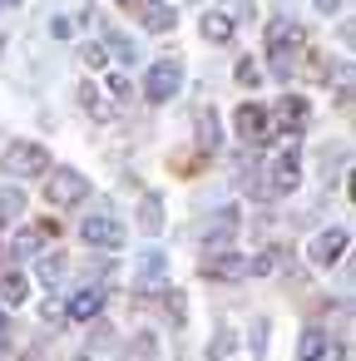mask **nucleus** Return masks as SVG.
Wrapping results in <instances>:
<instances>
[{"instance_id": "nucleus-1", "label": "nucleus", "mask_w": 356, "mask_h": 361, "mask_svg": "<svg viewBox=\"0 0 356 361\" xmlns=\"http://www.w3.org/2000/svg\"><path fill=\"white\" fill-rule=\"evenodd\" d=\"M302 45H307V35H302L297 20H272V25H267V65H272L277 80H287V75L297 70Z\"/></svg>"}, {"instance_id": "nucleus-2", "label": "nucleus", "mask_w": 356, "mask_h": 361, "mask_svg": "<svg viewBox=\"0 0 356 361\" xmlns=\"http://www.w3.org/2000/svg\"><path fill=\"white\" fill-rule=\"evenodd\" d=\"M0 173H6V178H40V173H50V154H45V144L16 139L6 154H0Z\"/></svg>"}, {"instance_id": "nucleus-3", "label": "nucleus", "mask_w": 356, "mask_h": 361, "mask_svg": "<svg viewBox=\"0 0 356 361\" xmlns=\"http://www.w3.org/2000/svg\"><path fill=\"white\" fill-rule=\"evenodd\" d=\"M302 183V169H297V139H282V154H272L267 173H262V193L267 198H282V193H297Z\"/></svg>"}, {"instance_id": "nucleus-4", "label": "nucleus", "mask_w": 356, "mask_h": 361, "mask_svg": "<svg viewBox=\"0 0 356 361\" xmlns=\"http://www.w3.org/2000/svg\"><path fill=\"white\" fill-rule=\"evenodd\" d=\"M178 85H183V65H178V60H154L149 75H144V94H149V104H168V99L178 94Z\"/></svg>"}, {"instance_id": "nucleus-5", "label": "nucleus", "mask_w": 356, "mask_h": 361, "mask_svg": "<svg viewBox=\"0 0 356 361\" xmlns=\"http://www.w3.org/2000/svg\"><path fill=\"white\" fill-rule=\"evenodd\" d=\"M85 193H90L85 173H75V169L45 173V198H50V208H75V203H85Z\"/></svg>"}, {"instance_id": "nucleus-6", "label": "nucleus", "mask_w": 356, "mask_h": 361, "mask_svg": "<svg viewBox=\"0 0 356 361\" xmlns=\"http://www.w3.org/2000/svg\"><path fill=\"white\" fill-rule=\"evenodd\" d=\"M80 238L90 243V247H124V238H129V228L114 218V213H90L85 223H80Z\"/></svg>"}, {"instance_id": "nucleus-7", "label": "nucleus", "mask_w": 356, "mask_h": 361, "mask_svg": "<svg viewBox=\"0 0 356 361\" xmlns=\"http://www.w3.org/2000/svg\"><path fill=\"white\" fill-rule=\"evenodd\" d=\"M267 114L287 129V139H297V134L307 129V119H312V104H307L302 94H282V99H277V109H267Z\"/></svg>"}, {"instance_id": "nucleus-8", "label": "nucleus", "mask_w": 356, "mask_h": 361, "mask_svg": "<svg viewBox=\"0 0 356 361\" xmlns=\"http://www.w3.org/2000/svg\"><path fill=\"white\" fill-rule=\"evenodd\" d=\"M233 124H238V139H243V144H262V139L272 134V114H267L262 104H243V109L233 114Z\"/></svg>"}, {"instance_id": "nucleus-9", "label": "nucleus", "mask_w": 356, "mask_h": 361, "mask_svg": "<svg viewBox=\"0 0 356 361\" xmlns=\"http://www.w3.org/2000/svg\"><path fill=\"white\" fill-rule=\"evenodd\" d=\"M203 277L208 282H238V277H247V257H238V252H208L203 257Z\"/></svg>"}, {"instance_id": "nucleus-10", "label": "nucleus", "mask_w": 356, "mask_h": 361, "mask_svg": "<svg viewBox=\"0 0 356 361\" xmlns=\"http://www.w3.org/2000/svg\"><path fill=\"white\" fill-rule=\"evenodd\" d=\"M55 233H60V223H25V228L11 238V252H16V257H30V252H40Z\"/></svg>"}, {"instance_id": "nucleus-11", "label": "nucleus", "mask_w": 356, "mask_h": 361, "mask_svg": "<svg viewBox=\"0 0 356 361\" xmlns=\"http://www.w3.org/2000/svg\"><path fill=\"white\" fill-rule=\"evenodd\" d=\"M139 25H144L149 35H168V30L178 25V11L164 6V0H139Z\"/></svg>"}, {"instance_id": "nucleus-12", "label": "nucleus", "mask_w": 356, "mask_h": 361, "mask_svg": "<svg viewBox=\"0 0 356 361\" xmlns=\"http://www.w3.org/2000/svg\"><path fill=\"white\" fill-rule=\"evenodd\" d=\"M341 252H346V228H326V233L312 238V262L317 267H331Z\"/></svg>"}, {"instance_id": "nucleus-13", "label": "nucleus", "mask_w": 356, "mask_h": 361, "mask_svg": "<svg viewBox=\"0 0 356 361\" xmlns=\"http://www.w3.org/2000/svg\"><path fill=\"white\" fill-rule=\"evenodd\" d=\"M238 233V208H218L213 213V223H208V233H203V243H208V252H223V243Z\"/></svg>"}, {"instance_id": "nucleus-14", "label": "nucleus", "mask_w": 356, "mask_h": 361, "mask_svg": "<svg viewBox=\"0 0 356 361\" xmlns=\"http://www.w3.org/2000/svg\"><path fill=\"white\" fill-rule=\"evenodd\" d=\"M99 312H104V292L99 287H80L70 297V307H65V317H75V322H94Z\"/></svg>"}, {"instance_id": "nucleus-15", "label": "nucleus", "mask_w": 356, "mask_h": 361, "mask_svg": "<svg viewBox=\"0 0 356 361\" xmlns=\"http://www.w3.org/2000/svg\"><path fill=\"white\" fill-rule=\"evenodd\" d=\"M326 351H331V336L321 326H307L297 341V361H326Z\"/></svg>"}, {"instance_id": "nucleus-16", "label": "nucleus", "mask_w": 356, "mask_h": 361, "mask_svg": "<svg viewBox=\"0 0 356 361\" xmlns=\"http://www.w3.org/2000/svg\"><path fill=\"white\" fill-rule=\"evenodd\" d=\"M30 297V282L16 272V267H6V272H0V302H6V307H20Z\"/></svg>"}, {"instance_id": "nucleus-17", "label": "nucleus", "mask_w": 356, "mask_h": 361, "mask_svg": "<svg viewBox=\"0 0 356 361\" xmlns=\"http://www.w3.org/2000/svg\"><path fill=\"white\" fill-rule=\"evenodd\" d=\"M203 40H208V45H228V40H233V16L208 11V16H203Z\"/></svg>"}, {"instance_id": "nucleus-18", "label": "nucleus", "mask_w": 356, "mask_h": 361, "mask_svg": "<svg viewBox=\"0 0 356 361\" xmlns=\"http://www.w3.org/2000/svg\"><path fill=\"white\" fill-rule=\"evenodd\" d=\"M139 228H144V233H159V228H164V203H159V193H144V198H139Z\"/></svg>"}, {"instance_id": "nucleus-19", "label": "nucleus", "mask_w": 356, "mask_h": 361, "mask_svg": "<svg viewBox=\"0 0 356 361\" xmlns=\"http://www.w3.org/2000/svg\"><path fill=\"white\" fill-rule=\"evenodd\" d=\"M198 149L203 154H218V119L208 109H198Z\"/></svg>"}, {"instance_id": "nucleus-20", "label": "nucleus", "mask_w": 356, "mask_h": 361, "mask_svg": "<svg viewBox=\"0 0 356 361\" xmlns=\"http://www.w3.org/2000/svg\"><path fill=\"white\" fill-rule=\"evenodd\" d=\"M159 277H164V252H159V247H149V252L139 257V282H144V287H154Z\"/></svg>"}, {"instance_id": "nucleus-21", "label": "nucleus", "mask_w": 356, "mask_h": 361, "mask_svg": "<svg viewBox=\"0 0 356 361\" xmlns=\"http://www.w3.org/2000/svg\"><path fill=\"white\" fill-rule=\"evenodd\" d=\"M80 104H85V109H90L94 119H109V114H114V109H109V99H104V94H99L94 85H80Z\"/></svg>"}, {"instance_id": "nucleus-22", "label": "nucleus", "mask_w": 356, "mask_h": 361, "mask_svg": "<svg viewBox=\"0 0 356 361\" xmlns=\"http://www.w3.org/2000/svg\"><path fill=\"white\" fill-rule=\"evenodd\" d=\"M40 282H45V287H60V282H65V257H60V252L40 257Z\"/></svg>"}, {"instance_id": "nucleus-23", "label": "nucleus", "mask_w": 356, "mask_h": 361, "mask_svg": "<svg viewBox=\"0 0 356 361\" xmlns=\"http://www.w3.org/2000/svg\"><path fill=\"white\" fill-rule=\"evenodd\" d=\"M20 213H25V193L20 188H6V193H0V223H11Z\"/></svg>"}, {"instance_id": "nucleus-24", "label": "nucleus", "mask_w": 356, "mask_h": 361, "mask_svg": "<svg viewBox=\"0 0 356 361\" xmlns=\"http://www.w3.org/2000/svg\"><path fill=\"white\" fill-rule=\"evenodd\" d=\"M233 80H238L243 90H257V85H262V70H257L252 60H238V70H233Z\"/></svg>"}, {"instance_id": "nucleus-25", "label": "nucleus", "mask_w": 356, "mask_h": 361, "mask_svg": "<svg viewBox=\"0 0 356 361\" xmlns=\"http://www.w3.org/2000/svg\"><path fill=\"white\" fill-rule=\"evenodd\" d=\"M104 50H114V55H119L124 65H134V60H139V50H134V40H124V35H109V40H104Z\"/></svg>"}, {"instance_id": "nucleus-26", "label": "nucleus", "mask_w": 356, "mask_h": 361, "mask_svg": "<svg viewBox=\"0 0 356 361\" xmlns=\"http://www.w3.org/2000/svg\"><path fill=\"white\" fill-rule=\"evenodd\" d=\"M228 351H233V331H228V326H218V331H213V341H208V356H213V361H223Z\"/></svg>"}, {"instance_id": "nucleus-27", "label": "nucleus", "mask_w": 356, "mask_h": 361, "mask_svg": "<svg viewBox=\"0 0 356 361\" xmlns=\"http://www.w3.org/2000/svg\"><path fill=\"white\" fill-rule=\"evenodd\" d=\"M104 60H109L104 45H85V50H80V65H90V70H104Z\"/></svg>"}, {"instance_id": "nucleus-28", "label": "nucleus", "mask_w": 356, "mask_h": 361, "mask_svg": "<svg viewBox=\"0 0 356 361\" xmlns=\"http://www.w3.org/2000/svg\"><path fill=\"white\" fill-rule=\"evenodd\" d=\"M164 307H168L173 322H183V292H164Z\"/></svg>"}, {"instance_id": "nucleus-29", "label": "nucleus", "mask_w": 356, "mask_h": 361, "mask_svg": "<svg viewBox=\"0 0 356 361\" xmlns=\"http://www.w3.org/2000/svg\"><path fill=\"white\" fill-rule=\"evenodd\" d=\"M134 356H144V361L154 356V336H149V331H139V336H134Z\"/></svg>"}, {"instance_id": "nucleus-30", "label": "nucleus", "mask_w": 356, "mask_h": 361, "mask_svg": "<svg viewBox=\"0 0 356 361\" xmlns=\"http://www.w3.org/2000/svg\"><path fill=\"white\" fill-rule=\"evenodd\" d=\"M70 30H75V25H70L65 16H55V20H50V35H55V40H70Z\"/></svg>"}, {"instance_id": "nucleus-31", "label": "nucleus", "mask_w": 356, "mask_h": 361, "mask_svg": "<svg viewBox=\"0 0 356 361\" xmlns=\"http://www.w3.org/2000/svg\"><path fill=\"white\" fill-rule=\"evenodd\" d=\"M312 6H317L321 16H336V11H341V0H312Z\"/></svg>"}, {"instance_id": "nucleus-32", "label": "nucleus", "mask_w": 356, "mask_h": 361, "mask_svg": "<svg viewBox=\"0 0 356 361\" xmlns=\"http://www.w3.org/2000/svg\"><path fill=\"white\" fill-rule=\"evenodd\" d=\"M6 6H20V0H0V11H6Z\"/></svg>"}, {"instance_id": "nucleus-33", "label": "nucleus", "mask_w": 356, "mask_h": 361, "mask_svg": "<svg viewBox=\"0 0 356 361\" xmlns=\"http://www.w3.org/2000/svg\"><path fill=\"white\" fill-rule=\"evenodd\" d=\"M119 6H139V0H119Z\"/></svg>"}, {"instance_id": "nucleus-34", "label": "nucleus", "mask_w": 356, "mask_h": 361, "mask_svg": "<svg viewBox=\"0 0 356 361\" xmlns=\"http://www.w3.org/2000/svg\"><path fill=\"white\" fill-rule=\"evenodd\" d=\"M75 361H90V356H75Z\"/></svg>"}, {"instance_id": "nucleus-35", "label": "nucleus", "mask_w": 356, "mask_h": 361, "mask_svg": "<svg viewBox=\"0 0 356 361\" xmlns=\"http://www.w3.org/2000/svg\"><path fill=\"white\" fill-rule=\"evenodd\" d=\"M0 50H6V40H0Z\"/></svg>"}]
</instances>
